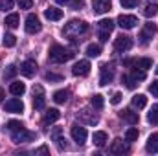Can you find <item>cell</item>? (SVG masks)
Instances as JSON below:
<instances>
[{
	"instance_id": "obj_41",
	"label": "cell",
	"mask_w": 158,
	"mask_h": 156,
	"mask_svg": "<svg viewBox=\"0 0 158 156\" xmlns=\"http://www.w3.org/2000/svg\"><path fill=\"white\" fill-rule=\"evenodd\" d=\"M17 4H19L20 9H30L33 2H31V0H17Z\"/></svg>"
},
{
	"instance_id": "obj_12",
	"label": "cell",
	"mask_w": 158,
	"mask_h": 156,
	"mask_svg": "<svg viewBox=\"0 0 158 156\" xmlns=\"http://www.w3.org/2000/svg\"><path fill=\"white\" fill-rule=\"evenodd\" d=\"M4 109H6V112H13V114H19V112H22V110H24V103H22L19 97H13V99L6 101Z\"/></svg>"
},
{
	"instance_id": "obj_4",
	"label": "cell",
	"mask_w": 158,
	"mask_h": 156,
	"mask_svg": "<svg viewBox=\"0 0 158 156\" xmlns=\"http://www.w3.org/2000/svg\"><path fill=\"white\" fill-rule=\"evenodd\" d=\"M40 30H42V24H40L39 17L33 15V13H30L26 17V31L28 33H39Z\"/></svg>"
},
{
	"instance_id": "obj_8",
	"label": "cell",
	"mask_w": 158,
	"mask_h": 156,
	"mask_svg": "<svg viewBox=\"0 0 158 156\" xmlns=\"http://www.w3.org/2000/svg\"><path fill=\"white\" fill-rule=\"evenodd\" d=\"M20 74H22L24 77H33V76L37 74V63L31 61V59L24 61V63L20 64Z\"/></svg>"
},
{
	"instance_id": "obj_27",
	"label": "cell",
	"mask_w": 158,
	"mask_h": 156,
	"mask_svg": "<svg viewBox=\"0 0 158 156\" xmlns=\"http://www.w3.org/2000/svg\"><path fill=\"white\" fill-rule=\"evenodd\" d=\"M19 22H20V17L17 13H11L6 17V26L7 28H19Z\"/></svg>"
},
{
	"instance_id": "obj_50",
	"label": "cell",
	"mask_w": 158,
	"mask_h": 156,
	"mask_svg": "<svg viewBox=\"0 0 158 156\" xmlns=\"http://www.w3.org/2000/svg\"><path fill=\"white\" fill-rule=\"evenodd\" d=\"M57 4H68V0H55Z\"/></svg>"
},
{
	"instance_id": "obj_46",
	"label": "cell",
	"mask_w": 158,
	"mask_h": 156,
	"mask_svg": "<svg viewBox=\"0 0 158 156\" xmlns=\"http://www.w3.org/2000/svg\"><path fill=\"white\" fill-rule=\"evenodd\" d=\"M99 40H101V42H107V40H109V31H101V30H99Z\"/></svg>"
},
{
	"instance_id": "obj_31",
	"label": "cell",
	"mask_w": 158,
	"mask_h": 156,
	"mask_svg": "<svg viewBox=\"0 0 158 156\" xmlns=\"http://www.w3.org/2000/svg\"><path fill=\"white\" fill-rule=\"evenodd\" d=\"M136 140H138V129H134V127L127 129V132H125V142L132 143V142H136Z\"/></svg>"
},
{
	"instance_id": "obj_24",
	"label": "cell",
	"mask_w": 158,
	"mask_h": 156,
	"mask_svg": "<svg viewBox=\"0 0 158 156\" xmlns=\"http://www.w3.org/2000/svg\"><path fill=\"white\" fill-rule=\"evenodd\" d=\"M92 140H94V145L103 147L105 142H107V132H103V130H96V132L92 134Z\"/></svg>"
},
{
	"instance_id": "obj_30",
	"label": "cell",
	"mask_w": 158,
	"mask_h": 156,
	"mask_svg": "<svg viewBox=\"0 0 158 156\" xmlns=\"http://www.w3.org/2000/svg\"><path fill=\"white\" fill-rule=\"evenodd\" d=\"M147 121L153 123V125H158V105H153L149 114H147Z\"/></svg>"
},
{
	"instance_id": "obj_45",
	"label": "cell",
	"mask_w": 158,
	"mask_h": 156,
	"mask_svg": "<svg viewBox=\"0 0 158 156\" xmlns=\"http://www.w3.org/2000/svg\"><path fill=\"white\" fill-rule=\"evenodd\" d=\"M70 2V6L74 7V9H79V7H83V0H68Z\"/></svg>"
},
{
	"instance_id": "obj_23",
	"label": "cell",
	"mask_w": 158,
	"mask_h": 156,
	"mask_svg": "<svg viewBox=\"0 0 158 156\" xmlns=\"http://www.w3.org/2000/svg\"><path fill=\"white\" fill-rule=\"evenodd\" d=\"M68 97H70V92H68V90H57V92L53 94V101H55L57 105L66 103V101H68Z\"/></svg>"
},
{
	"instance_id": "obj_9",
	"label": "cell",
	"mask_w": 158,
	"mask_h": 156,
	"mask_svg": "<svg viewBox=\"0 0 158 156\" xmlns=\"http://www.w3.org/2000/svg\"><path fill=\"white\" fill-rule=\"evenodd\" d=\"M112 9V4L110 0H92V11L98 13V15H103L107 11Z\"/></svg>"
},
{
	"instance_id": "obj_10",
	"label": "cell",
	"mask_w": 158,
	"mask_h": 156,
	"mask_svg": "<svg viewBox=\"0 0 158 156\" xmlns=\"http://www.w3.org/2000/svg\"><path fill=\"white\" fill-rule=\"evenodd\" d=\"M112 79H114V70L110 68V66H101V70H99V84L101 86H107L109 83H112Z\"/></svg>"
},
{
	"instance_id": "obj_17",
	"label": "cell",
	"mask_w": 158,
	"mask_h": 156,
	"mask_svg": "<svg viewBox=\"0 0 158 156\" xmlns=\"http://www.w3.org/2000/svg\"><path fill=\"white\" fill-rule=\"evenodd\" d=\"M59 117H61V112H59L57 109H50V110H46V112H44L42 121H44V125H52V123H55Z\"/></svg>"
},
{
	"instance_id": "obj_36",
	"label": "cell",
	"mask_w": 158,
	"mask_h": 156,
	"mask_svg": "<svg viewBox=\"0 0 158 156\" xmlns=\"http://www.w3.org/2000/svg\"><path fill=\"white\" fill-rule=\"evenodd\" d=\"M24 125L20 123V121H17V119H11V121H7V129L11 130V132H15V130H19V129H22Z\"/></svg>"
},
{
	"instance_id": "obj_15",
	"label": "cell",
	"mask_w": 158,
	"mask_h": 156,
	"mask_svg": "<svg viewBox=\"0 0 158 156\" xmlns=\"http://www.w3.org/2000/svg\"><path fill=\"white\" fill-rule=\"evenodd\" d=\"M156 31H158V26H156V24H155V22H147V24H145V30L140 33V39H142V42L145 44V42L149 40V37H153Z\"/></svg>"
},
{
	"instance_id": "obj_2",
	"label": "cell",
	"mask_w": 158,
	"mask_h": 156,
	"mask_svg": "<svg viewBox=\"0 0 158 156\" xmlns=\"http://www.w3.org/2000/svg\"><path fill=\"white\" fill-rule=\"evenodd\" d=\"M86 30H88V24H86L85 20H77V18H74V20H70V22L64 26L63 33L74 37V35H81V33H85Z\"/></svg>"
},
{
	"instance_id": "obj_34",
	"label": "cell",
	"mask_w": 158,
	"mask_h": 156,
	"mask_svg": "<svg viewBox=\"0 0 158 156\" xmlns=\"http://www.w3.org/2000/svg\"><path fill=\"white\" fill-rule=\"evenodd\" d=\"M15 44H17V37L15 35H11V33H6L4 35V46L6 48H13Z\"/></svg>"
},
{
	"instance_id": "obj_39",
	"label": "cell",
	"mask_w": 158,
	"mask_h": 156,
	"mask_svg": "<svg viewBox=\"0 0 158 156\" xmlns=\"http://www.w3.org/2000/svg\"><path fill=\"white\" fill-rule=\"evenodd\" d=\"M121 79H123V83L127 84V88H134V86H136V81L131 77V76H123Z\"/></svg>"
},
{
	"instance_id": "obj_20",
	"label": "cell",
	"mask_w": 158,
	"mask_h": 156,
	"mask_svg": "<svg viewBox=\"0 0 158 156\" xmlns=\"http://www.w3.org/2000/svg\"><path fill=\"white\" fill-rule=\"evenodd\" d=\"M109 151H110L112 154H123V153H127L129 149L123 145V142H121L119 138H116V140L112 142V145H110V149H109Z\"/></svg>"
},
{
	"instance_id": "obj_13",
	"label": "cell",
	"mask_w": 158,
	"mask_h": 156,
	"mask_svg": "<svg viewBox=\"0 0 158 156\" xmlns=\"http://www.w3.org/2000/svg\"><path fill=\"white\" fill-rule=\"evenodd\" d=\"M125 64H131L134 68H140V70H149L153 66V61L149 57H142V59H131V61H125Z\"/></svg>"
},
{
	"instance_id": "obj_49",
	"label": "cell",
	"mask_w": 158,
	"mask_h": 156,
	"mask_svg": "<svg viewBox=\"0 0 158 156\" xmlns=\"http://www.w3.org/2000/svg\"><path fill=\"white\" fill-rule=\"evenodd\" d=\"M4 97H6V92H4V88H0V103L4 101Z\"/></svg>"
},
{
	"instance_id": "obj_42",
	"label": "cell",
	"mask_w": 158,
	"mask_h": 156,
	"mask_svg": "<svg viewBox=\"0 0 158 156\" xmlns=\"http://www.w3.org/2000/svg\"><path fill=\"white\" fill-rule=\"evenodd\" d=\"M46 79H48V81H55V83H59V81H63V76H59V74H52V72H48V74H46Z\"/></svg>"
},
{
	"instance_id": "obj_16",
	"label": "cell",
	"mask_w": 158,
	"mask_h": 156,
	"mask_svg": "<svg viewBox=\"0 0 158 156\" xmlns=\"http://www.w3.org/2000/svg\"><path fill=\"white\" fill-rule=\"evenodd\" d=\"M33 92H37V96L33 97V107L37 109V110H42L44 109V90H42V86H35L33 88Z\"/></svg>"
},
{
	"instance_id": "obj_18",
	"label": "cell",
	"mask_w": 158,
	"mask_h": 156,
	"mask_svg": "<svg viewBox=\"0 0 158 156\" xmlns=\"http://www.w3.org/2000/svg\"><path fill=\"white\" fill-rule=\"evenodd\" d=\"M145 149H147V153H153V154L158 153V132H155V134L149 136V140H147V143H145Z\"/></svg>"
},
{
	"instance_id": "obj_44",
	"label": "cell",
	"mask_w": 158,
	"mask_h": 156,
	"mask_svg": "<svg viewBox=\"0 0 158 156\" xmlns=\"http://www.w3.org/2000/svg\"><path fill=\"white\" fill-rule=\"evenodd\" d=\"M121 97H123V96H121L119 92H116V94L112 96V99H110V103H112V105H119V103H121Z\"/></svg>"
},
{
	"instance_id": "obj_1",
	"label": "cell",
	"mask_w": 158,
	"mask_h": 156,
	"mask_svg": "<svg viewBox=\"0 0 158 156\" xmlns=\"http://www.w3.org/2000/svg\"><path fill=\"white\" fill-rule=\"evenodd\" d=\"M48 55H50L52 63H66V61H70L74 57V51L68 50V48H64V46H61V44H53L50 48Z\"/></svg>"
},
{
	"instance_id": "obj_40",
	"label": "cell",
	"mask_w": 158,
	"mask_h": 156,
	"mask_svg": "<svg viewBox=\"0 0 158 156\" xmlns=\"http://www.w3.org/2000/svg\"><path fill=\"white\" fill-rule=\"evenodd\" d=\"M61 134H63V129H61V127H55V129L50 132V136H52V140H53V142H55L57 138H61Z\"/></svg>"
},
{
	"instance_id": "obj_33",
	"label": "cell",
	"mask_w": 158,
	"mask_h": 156,
	"mask_svg": "<svg viewBox=\"0 0 158 156\" xmlns=\"http://www.w3.org/2000/svg\"><path fill=\"white\" fill-rule=\"evenodd\" d=\"M156 13H158V6H156V4H147V6H145V9H143V15H145V17H149V18H151V17H155Z\"/></svg>"
},
{
	"instance_id": "obj_25",
	"label": "cell",
	"mask_w": 158,
	"mask_h": 156,
	"mask_svg": "<svg viewBox=\"0 0 158 156\" xmlns=\"http://www.w3.org/2000/svg\"><path fill=\"white\" fill-rule=\"evenodd\" d=\"M114 26H116V24H114V20H110V18H103V20L98 22V28H99L101 31H109V33L114 30Z\"/></svg>"
},
{
	"instance_id": "obj_43",
	"label": "cell",
	"mask_w": 158,
	"mask_h": 156,
	"mask_svg": "<svg viewBox=\"0 0 158 156\" xmlns=\"http://www.w3.org/2000/svg\"><path fill=\"white\" fill-rule=\"evenodd\" d=\"M149 92H151L155 97H158V79H156V81H153V83L149 84Z\"/></svg>"
},
{
	"instance_id": "obj_26",
	"label": "cell",
	"mask_w": 158,
	"mask_h": 156,
	"mask_svg": "<svg viewBox=\"0 0 158 156\" xmlns=\"http://www.w3.org/2000/svg\"><path fill=\"white\" fill-rule=\"evenodd\" d=\"M145 105H147V97H145L143 94L132 96V107H136V109H145Z\"/></svg>"
},
{
	"instance_id": "obj_22",
	"label": "cell",
	"mask_w": 158,
	"mask_h": 156,
	"mask_svg": "<svg viewBox=\"0 0 158 156\" xmlns=\"http://www.w3.org/2000/svg\"><path fill=\"white\" fill-rule=\"evenodd\" d=\"M9 92H11L13 96H22V94L26 92V84H24V83L15 81V83H11V84H9Z\"/></svg>"
},
{
	"instance_id": "obj_51",
	"label": "cell",
	"mask_w": 158,
	"mask_h": 156,
	"mask_svg": "<svg viewBox=\"0 0 158 156\" xmlns=\"http://www.w3.org/2000/svg\"><path fill=\"white\" fill-rule=\"evenodd\" d=\"M156 74H158V68H156Z\"/></svg>"
},
{
	"instance_id": "obj_7",
	"label": "cell",
	"mask_w": 158,
	"mask_h": 156,
	"mask_svg": "<svg viewBox=\"0 0 158 156\" xmlns=\"http://www.w3.org/2000/svg\"><path fill=\"white\" fill-rule=\"evenodd\" d=\"M72 74L77 76V77H85V76H88V74H90V63H88L86 59H83V61L76 63L74 68H72Z\"/></svg>"
},
{
	"instance_id": "obj_29",
	"label": "cell",
	"mask_w": 158,
	"mask_h": 156,
	"mask_svg": "<svg viewBox=\"0 0 158 156\" xmlns=\"http://www.w3.org/2000/svg\"><path fill=\"white\" fill-rule=\"evenodd\" d=\"M90 105H92L94 109L101 110V109H103V105H105V101H103V96H99V94H94V96H92V99H90Z\"/></svg>"
},
{
	"instance_id": "obj_3",
	"label": "cell",
	"mask_w": 158,
	"mask_h": 156,
	"mask_svg": "<svg viewBox=\"0 0 158 156\" xmlns=\"http://www.w3.org/2000/svg\"><path fill=\"white\" fill-rule=\"evenodd\" d=\"M11 138H13V143H17V145H19V143H28V142H33V140L37 138V134H35V132H31V130H26V129L22 127V129L15 130Z\"/></svg>"
},
{
	"instance_id": "obj_35",
	"label": "cell",
	"mask_w": 158,
	"mask_h": 156,
	"mask_svg": "<svg viewBox=\"0 0 158 156\" xmlns=\"http://www.w3.org/2000/svg\"><path fill=\"white\" fill-rule=\"evenodd\" d=\"M131 77L134 79L136 83H138V81H143V79H145V70H140V68H132V74H131Z\"/></svg>"
},
{
	"instance_id": "obj_5",
	"label": "cell",
	"mask_w": 158,
	"mask_h": 156,
	"mask_svg": "<svg viewBox=\"0 0 158 156\" xmlns=\"http://www.w3.org/2000/svg\"><path fill=\"white\" fill-rule=\"evenodd\" d=\"M136 24H138V18L134 15H119L118 17V26L123 30H132L136 28Z\"/></svg>"
},
{
	"instance_id": "obj_32",
	"label": "cell",
	"mask_w": 158,
	"mask_h": 156,
	"mask_svg": "<svg viewBox=\"0 0 158 156\" xmlns=\"http://www.w3.org/2000/svg\"><path fill=\"white\" fill-rule=\"evenodd\" d=\"M17 72H19V68L15 66V64H9L7 68H6V72H4V81H9V79H13L17 76Z\"/></svg>"
},
{
	"instance_id": "obj_6",
	"label": "cell",
	"mask_w": 158,
	"mask_h": 156,
	"mask_svg": "<svg viewBox=\"0 0 158 156\" xmlns=\"http://www.w3.org/2000/svg\"><path fill=\"white\" fill-rule=\"evenodd\" d=\"M70 134H72V138H74V142H76L77 145H83V143L86 142V138H88L86 129H85V127H79V125H74V127H72Z\"/></svg>"
},
{
	"instance_id": "obj_19",
	"label": "cell",
	"mask_w": 158,
	"mask_h": 156,
	"mask_svg": "<svg viewBox=\"0 0 158 156\" xmlns=\"http://www.w3.org/2000/svg\"><path fill=\"white\" fill-rule=\"evenodd\" d=\"M44 17H46L48 20H61V18H63V9L48 7V9H44Z\"/></svg>"
},
{
	"instance_id": "obj_21",
	"label": "cell",
	"mask_w": 158,
	"mask_h": 156,
	"mask_svg": "<svg viewBox=\"0 0 158 156\" xmlns=\"http://www.w3.org/2000/svg\"><path fill=\"white\" fill-rule=\"evenodd\" d=\"M79 119H83V121L88 123V125H96V123H98V116H96L94 112L90 114V110H86V109L79 112Z\"/></svg>"
},
{
	"instance_id": "obj_48",
	"label": "cell",
	"mask_w": 158,
	"mask_h": 156,
	"mask_svg": "<svg viewBox=\"0 0 158 156\" xmlns=\"http://www.w3.org/2000/svg\"><path fill=\"white\" fill-rule=\"evenodd\" d=\"M37 153H39V154H46V153H48V147H40Z\"/></svg>"
},
{
	"instance_id": "obj_38",
	"label": "cell",
	"mask_w": 158,
	"mask_h": 156,
	"mask_svg": "<svg viewBox=\"0 0 158 156\" xmlns=\"http://www.w3.org/2000/svg\"><path fill=\"white\" fill-rule=\"evenodd\" d=\"M13 7V0H0V11H7Z\"/></svg>"
},
{
	"instance_id": "obj_37",
	"label": "cell",
	"mask_w": 158,
	"mask_h": 156,
	"mask_svg": "<svg viewBox=\"0 0 158 156\" xmlns=\"http://www.w3.org/2000/svg\"><path fill=\"white\" fill-rule=\"evenodd\" d=\"M119 4H121L123 7L131 9V7H136V6L140 4V0H119Z\"/></svg>"
},
{
	"instance_id": "obj_47",
	"label": "cell",
	"mask_w": 158,
	"mask_h": 156,
	"mask_svg": "<svg viewBox=\"0 0 158 156\" xmlns=\"http://www.w3.org/2000/svg\"><path fill=\"white\" fill-rule=\"evenodd\" d=\"M55 142H57V145H59V149H61V151H63V149H66V143H64L66 140H63V138H57Z\"/></svg>"
},
{
	"instance_id": "obj_11",
	"label": "cell",
	"mask_w": 158,
	"mask_h": 156,
	"mask_svg": "<svg viewBox=\"0 0 158 156\" xmlns=\"http://www.w3.org/2000/svg\"><path fill=\"white\" fill-rule=\"evenodd\" d=\"M132 48V39L131 37H127V35H119L116 42H114V50L116 51H127V50H131Z\"/></svg>"
},
{
	"instance_id": "obj_28",
	"label": "cell",
	"mask_w": 158,
	"mask_h": 156,
	"mask_svg": "<svg viewBox=\"0 0 158 156\" xmlns=\"http://www.w3.org/2000/svg\"><path fill=\"white\" fill-rule=\"evenodd\" d=\"M101 53V46L99 44H88L86 46V55L88 57H99Z\"/></svg>"
},
{
	"instance_id": "obj_14",
	"label": "cell",
	"mask_w": 158,
	"mask_h": 156,
	"mask_svg": "<svg viewBox=\"0 0 158 156\" xmlns=\"http://www.w3.org/2000/svg\"><path fill=\"white\" fill-rule=\"evenodd\" d=\"M119 117L123 119V121H127L129 125H136L138 123V112H134L132 109H123L121 112H119Z\"/></svg>"
}]
</instances>
